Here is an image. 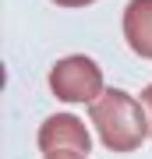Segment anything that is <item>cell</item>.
I'll use <instances>...</instances> for the list:
<instances>
[{"mask_svg":"<svg viewBox=\"0 0 152 159\" xmlns=\"http://www.w3.org/2000/svg\"><path fill=\"white\" fill-rule=\"evenodd\" d=\"M89 120L99 131V142L117 156H127L152 134L149 113L141 99L127 96L124 89H106L96 102H89Z\"/></svg>","mask_w":152,"mask_h":159,"instance_id":"cell-1","label":"cell"},{"mask_svg":"<svg viewBox=\"0 0 152 159\" xmlns=\"http://www.w3.org/2000/svg\"><path fill=\"white\" fill-rule=\"evenodd\" d=\"M50 92L60 102H96L103 92V71L99 64L85 53L60 57L50 67Z\"/></svg>","mask_w":152,"mask_h":159,"instance_id":"cell-2","label":"cell"},{"mask_svg":"<svg viewBox=\"0 0 152 159\" xmlns=\"http://www.w3.org/2000/svg\"><path fill=\"white\" fill-rule=\"evenodd\" d=\"M35 142H39V148L46 156L50 152H81L85 156L92 148V134L74 113H53V117L43 120Z\"/></svg>","mask_w":152,"mask_h":159,"instance_id":"cell-3","label":"cell"},{"mask_svg":"<svg viewBox=\"0 0 152 159\" xmlns=\"http://www.w3.org/2000/svg\"><path fill=\"white\" fill-rule=\"evenodd\" d=\"M124 39L138 57L152 60V0H127V7H124Z\"/></svg>","mask_w":152,"mask_h":159,"instance_id":"cell-4","label":"cell"},{"mask_svg":"<svg viewBox=\"0 0 152 159\" xmlns=\"http://www.w3.org/2000/svg\"><path fill=\"white\" fill-rule=\"evenodd\" d=\"M141 106H145V113H149V131H152V85H145V89H141Z\"/></svg>","mask_w":152,"mask_h":159,"instance_id":"cell-5","label":"cell"},{"mask_svg":"<svg viewBox=\"0 0 152 159\" xmlns=\"http://www.w3.org/2000/svg\"><path fill=\"white\" fill-rule=\"evenodd\" d=\"M53 4H60V7H89L96 0H53Z\"/></svg>","mask_w":152,"mask_h":159,"instance_id":"cell-6","label":"cell"},{"mask_svg":"<svg viewBox=\"0 0 152 159\" xmlns=\"http://www.w3.org/2000/svg\"><path fill=\"white\" fill-rule=\"evenodd\" d=\"M46 159H85L81 152H50Z\"/></svg>","mask_w":152,"mask_h":159,"instance_id":"cell-7","label":"cell"}]
</instances>
